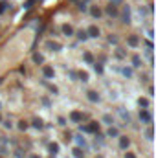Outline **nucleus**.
<instances>
[{
  "label": "nucleus",
  "mask_w": 156,
  "mask_h": 158,
  "mask_svg": "<svg viewBox=\"0 0 156 158\" xmlns=\"http://www.w3.org/2000/svg\"><path fill=\"white\" fill-rule=\"evenodd\" d=\"M87 33H88V37H94V39H97V37L101 35V30L97 28V26H90V28L87 30Z\"/></svg>",
  "instance_id": "nucleus-7"
},
{
  "label": "nucleus",
  "mask_w": 156,
  "mask_h": 158,
  "mask_svg": "<svg viewBox=\"0 0 156 158\" xmlns=\"http://www.w3.org/2000/svg\"><path fill=\"white\" fill-rule=\"evenodd\" d=\"M0 109H2V103H0Z\"/></svg>",
  "instance_id": "nucleus-40"
},
{
  "label": "nucleus",
  "mask_w": 156,
  "mask_h": 158,
  "mask_svg": "<svg viewBox=\"0 0 156 158\" xmlns=\"http://www.w3.org/2000/svg\"><path fill=\"white\" fill-rule=\"evenodd\" d=\"M88 11H90V15L94 18H101V15H103V11H101L97 6H90V9H88Z\"/></svg>",
  "instance_id": "nucleus-12"
},
{
  "label": "nucleus",
  "mask_w": 156,
  "mask_h": 158,
  "mask_svg": "<svg viewBox=\"0 0 156 158\" xmlns=\"http://www.w3.org/2000/svg\"><path fill=\"white\" fill-rule=\"evenodd\" d=\"M79 79L83 81V83H87V81H88V74H87V72H79Z\"/></svg>",
  "instance_id": "nucleus-29"
},
{
  "label": "nucleus",
  "mask_w": 156,
  "mask_h": 158,
  "mask_svg": "<svg viewBox=\"0 0 156 158\" xmlns=\"http://www.w3.org/2000/svg\"><path fill=\"white\" fill-rule=\"evenodd\" d=\"M128 144H130V142H128L127 136H119V147H121V149H127Z\"/></svg>",
  "instance_id": "nucleus-14"
},
{
  "label": "nucleus",
  "mask_w": 156,
  "mask_h": 158,
  "mask_svg": "<svg viewBox=\"0 0 156 158\" xmlns=\"http://www.w3.org/2000/svg\"><path fill=\"white\" fill-rule=\"evenodd\" d=\"M121 74L125 75V77H128V79H130L132 75H134V72H132V68H127V66H125V68H121Z\"/></svg>",
  "instance_id": "nucleus-17"
},
{
  "label": "nucleus",
  "mask_w": 156,
  "mask_h": 158,
  "mask_svg": "<svg viewBox=\"0 0 156 158\" xmlns=\"http://www.w3.org/2000/svg\"><path fill=\"white\" fill-rule=\"evenodd\" d=\"M46 48H48L50 52H61L62 46L59 44V42H55V41H48V42H46Z\"/></svg>",
  "instance_id": "nucleus-6"
},
{
  "label": "nucleus",
  "mask_w": 156,
  "mask_h": 158,
  "mask_svg": "<svg viewBox=\"0 0 156 158\" xmlns=\"http://www.w3.org/2000/svg\"><path fill=\"white\" fill-rule=\"evenodd\" d=\"M70 119H72L73 123H79V121H83V119H85V114H81V112H77V110H73V112L70 114Z\"/></svg>",
  "instance_id": "nucleus-9"
},
{
  "label": "nucleus",
  "mask_w": 156,
  "mask_h": 158,
  "mask_svg": "<svg viewBox=\"0 0 156 158\" xmlns=\"http://www.w3.org/2000/svg\"><path fill=\"white\" fill-rule=\"evenodd\" d=\"M31 125H33L35 129H42V127H44V123H42V119H41V118H35Z\"/></svg>",
  "instance_id": "nucleus-20"
},
{
  "label": "nucleus",
  "mask_w": 156,
  "mask_h": 158,
  "mask_svg": "<svg viewBox=\"0 0 156 158\" xmlns=\"http://www.w3.org/2000/svg\"><path fill=\"white\" fill-rule=\"evenodd\" d=\"M116 57H118V59H125V57H127V53H125L121 48H118V50H116Z\"/></svg>",
  "instance_id": "nucleus-24"
},
{
  "label": "nucleus",
  "mask_w": 156,
  "mask_h": 158,
  "mask_svg": "<svg viewBox=\"0 0 156 158\" xmlns=\"http://www.w3.org/2000/svg\"><path fill=\"white\" fill-rule=\"evenodd\" d=\"M140 119H142L143 123H153V116H151V112L147 109H142L140 110Z\"/></svg>",
  "instance_id": "nucleus-3"
},
{
  "label": "nucleus",
  "mask_w": 156,
  "mask_h": 158,
  "mask_svg": "<svg viewBox=\"0 0 156 158\" xmlns=\"http://www.w3.org/2000/svg\"><path fill=\"white\" fill-rule=\"evenodd\" d=\"M73 35H75V37H77V39H79L81 42H85V41L88 39V33H87V30H79V31H75Z\"/></svg>",
  "instance_id": "nucleus-13"
},
{
  "label": "nucleus",
  "mask_w": 156,
  "mask_h": 158,
  "mask_svg": "<svg viewBox=\"0 0 156 158\" xmlns=\"http://www.w3.org/2000/svg\"><path fill=\"white\" fill-rule=\"evenodd\" d=\"M4 127H6V129H11V121H4Z\"/></svg>",
  "instance_id": "nucleus-38"
},
{
  "label": "nucleus",
  "mask_w": 156,
  "mask_h": 158,
  "mask_svg": "<svg viewBox=\"0 0 156 158\" xmlns=\"http://www.w3.org/2000/svg\"><path fill=\"white\" fill-rule=\"evenodd\" d=\"M57 151H59V145H57V144H50V153H52V155H55Z\"/></svg>",
  "instance_id": "nucleus-28"
},
{
  "label": "nucleus",
  "mask_w": 156,
  "mask_h": 158,
  "mask_svg": "<svg viewBox=\"0 0 156 158\" xmlns=\"http://www.w3.org/2000/svg\"><path fill=\"white\" fill-rule=\"evenodd\" d=\"M103 121L107 123V125H110V127H112V123H114V118H112L110 114H105V116H103Z\"/></svg>",
  "instance_id": "nucleus-23"
},
{
  "label": "nucleus",
  "mask_w": 156,
  "mask_h": 158,
  "mask_svg": "<svg viewBox=\"0 0 156 158\" xmlns=\"http://www.w3.org/2000/svg\"><path fill=\"white\" fill-rule=\"evenodd\" d=\"M33 63L35 64H42L44 63V57H42L41 53H33Z\"/></svg>",
  "instance_id": "nucleus-16"
},
{
  "label": "nucleus",
  "mask_w": 156,
  "mask_h": 158,
  "mask_svg": "<svg viewBox=\"0 0 156 158\" xmlns=\"http://www.w3.org/2000/svg\"><path fill=\"white\" fill-rule=\"evenodd\" d=\"M18 129H20V130H26V129H28V123H26V121H18Z\"/></svg>",
  "instance_id": "nucleus-31"
},
{
  "label": "nucleus",
  "mask_w": 156,
  "mask_h": 158,
  "mask_svg": "<svg viewBox=\"0 0 156 158\" xmlns=\"http://www.w3.org/2000/svg\"><path fill=\"white\" fill-rule=\"evenodd\" d=\"M108 42H110V44H118V37L116 35H108V39H107Z\"/></svg>",
  "instance_id": "nucleus-30"
},
{
  "label": "nucleus",
  "mask_w": 156,
  "mask_h": 158,
  "mask_svg": "<svg viewBox=\"0 0 156 158\" xmlns=\"http://www.w3.org/2000/svg\"><path fill=\"white\" fill-rule=\"evenodd\" d=\"M142 59H140V55H134V57H132V66H134V68H142Z\"/></svg>",
  "instance_id": "nucleus-15"
},
{
  "label": "nucleus",
  "mask_w": 156,
  "mask_h": 158,
  "mask_svg": "<svg viewBox=\"0 0 156 158\" xmlns=\"http://www.w3.org/2000/svg\"><path fill=\"white\" fill-rule=\"evenodd\" d=\"M125 158H136V156L132 155V153H125Z\"/></svg>",
  "instance_id": "nucleus-39"
},
{
  "label": "nucleus",
  "mask_w": 156,
  "mask_h": 158,
  "mask_svg": "<svg viewBox=\"0 0 156 158\" xmlns=\"http://www.w3.org/2000/svg\"><path fill=\"white\" fill-rule=\"evenodd\" d=\"M42 74H44V77L52 79L53 75H55V72H53V68H52V66H48V64H42Z\"/></svg>",
  "instance_id": "nucleus-8"
},
{
  "label": "nucleus",
  "mask_w": 156,
  "mask_h": 158,
  "mask_svg": "<svg viewBox=\"0 0 156 158\" xmlns=\"http://www.w3.org/2000/svg\"><path fill=\"white\" fill-rule=\"evenodd\" d=\"M77 9H79V11H83V13H85V11H88V7H87V2H85V0L77 2Z\"/></svg>",
  "instance_id": "nucleus-22"
},
{
  "label": "nucleus",
  "mask_w": 156,
  "mask_h": 158,
  "mask_svg": "<svg viewBox=\"0 0 156 158\" xmlns=\"http://www.w3.org/2000/svg\"><path fill=\"white\" fill-rule=\"evenodd\" d=\"M147 140H153V129H151V127H149V129H147Z\"/></svg>",
  "instance_id": "nucleus-34"
},
{
  "label": "nucleus",
  "mask_w": 156,
  "mask_h": 158,
  "mask_svg": "<svg viewBox=\"0 0 156 158\" xmlns=\"http://www.w3.org/2000/svg\"><path fill=\"white\" fill-rule=\"evenodd\" d=\"M87 98H88V101H92V103H97V101H99V94H97L96 90H88V92H87Z\"/></svg>",
  "instance_id": "nucleus-10"
},
{
  "label": "nucleus",
  "mask_w": 156,
  "mask_h": 158,
  "mask_svg": "<svg viewBox=\"0 0 156 158\" xmlns=\"http://www.w3.org/2000/svg\"><path fill=\"white\" fill-rule=\"evenodd\" d=\"M83 59L87 61V63H90V64L94 63V57H92V53H90V52H87V53H85V55H83Z\"/></svg>",
  "instance_id": "nucleus-25"
},
{
  "label": "nucleus",
  "mask_w": 156,
  "mask_h": 158,
  "mask_svg": "<svg viewBox=\"0 0 156 158\" xmlns=\"http://www.w3.org/2000/svg\"><path fill=\"white\" fill-rule=\"evenodd\" d=\"M33 2H35V0H28V2L24 4V9H31V6H33Z\"/></svg>",
  "instance_id": "nucleus-33"
},
{
  "label": "nucleus",
  "mask_w": 156,
  "mask_h": 158,
  "mask_svg": "<svg viewBox=\"0 0 156 158\" xmlns=\"http://www.w3.org/2000/svg\"><path fill=\"white\" fill-rule=\"evenodd\" d=\"M138 105L142 107V109H149V99H145V98H140V99H138Z\"/></svg>",
  "instance_id": "nucleus-19"
},
{
  "label": "nucleus",
  "mask_w": 156,
  "mask_h": 158,
  "mask_svg": "<svg viewBox=\"0 0 156 158\" xmlns=\"http://www.w3.org/2000/svg\"><path fill=\"white\" fill-rule=\"evenodd\" d=\"M6 9H7V2L6 0H0V15H2Z\"/></svg>",
  "instance_id": "nucleus-27"
},
{
  "label": "nucleus",
  "mask_w": 156,
  "mask_h": 158,
  "mask_svg": "<svg viewBox=\"0 0 156 158\" xmlns=\"http://www.w3.org/2000/svg\"><path fill=\"white\" fill-rule=\"evenodd\" d=\"M31 158H37V156H31Z\"/></svg>",
  "instance_id": "nucleus-42"
},
{
  "label": "nucleus",
  "mask_w": 156,
  "mask_h": 158,
  "mask_svg": "<svg viewBox=\"0 0 156 158\" xmlns=\"http://www.w3.org/2000/svg\"><path fill=\"white\" fill-rule=\"evenodd\" d=\"M105 13H107L108 17H112V18H118V17H119V9H118V6H112V4H108V6L105 7Z\"/></svg>",
  "instance_id": "nucleus-2"
},
{
  "label": "nucleus",
  "mask_w": 156,
  "mask_h": 158,
  "mask_svg": "<svg viewBox=\"0 0 156 158\" xmlns=\"http://www.w3.org/2000/svg\"><path fill=\"white\" fill-rule=\"evenodd\" d=\"M110 4H112V6H121L123 0H110Z\"/></svg>",
  "instance_id": "nucleus-35"
},
{
  "label": "nucleus",
  "mask_w": 156,
  "mask_h": 158,
  "mask_svg": "<svg viewBox=\"0 0 156 158\" xmlns=\"http://www.w3.org/2000/svg\"><path fill=\"white\" fill-rule=\"evenodd\" d=\"M0 121H2V116H0Z\"/></svg>",
  "instance_id": "nucleus-41"
},
{
  "label": "nucleus",
  "mask_w": 156,
  "mask_h": 158,
  "mask_svg": "<svg viewBox=\"0 0 156 158\" xmlns=\"http://www.w3.org/2000/svg\"><path fill=\"white\" fill-rule=\"evenodd\" d=\"M73 156H75V158H85L83 149H81V147H75V149H73Z\"/></svg>",
  "instance_id": "nucleus-21"
},
{
  "label": "nucleus",
  "mask_w": 156,
  "mask_h": 158,
  "mask_svg": "<svg viewBox=\"0 0 156 158\" xmlns=\"http://www.w3.org/2000/svg\"><path fill=\"white\" fill-rule=\"evenodd\" d=\"M77 138V144H79V145H85V138L83 136H75Z\"/></svg>",
  "instance_id": "nucleus-36"
},
{
  "label": "nucleus",
  "mask_w": 156,
  "mask_h": 158,
  "mask_svg": "<svg viewBox=\"0 0 156 158\" xmlns=\"http://www.w3.org/2000/svg\"><path fill=\"white\" fill-rule=\"evenodd\" d=\"M127 44L132 46V48H136V46L140 44V37H138V35H130V37H127Z\"/></svg>",
  "instance_id": "nucleus-11"
},
{
  "label": "nucleus",
  "mask_w": 156,
  "mask_h": 158,
  "mask_svg": "<svg viewBox=\"0 0 156 158\" xmlns=\"http://www.w3.org/2000/svg\"><path fill=\"white\" fill-rule=\"evenodd\" d=\"M46 85H48V83H46ZM48 88H50V92H53V94H57V92H59V88L53 87V85H48Z\"/></svg>",
  "instance_id": "nucleus-32"
},
{
  "label": "nucleus",
  "mask_w": 156,
  "mask_h": 158,
  "mask_svg": "<svg viewBox=\"0 0 156 158\" xmlns=\"http://www.w3.org/2000/svg\"><path fill=\"white\" fill-rule=\"evenodd\" d=\"M123 9H121V15H119V18H121L123 24H130V7L125 6V4H121Z\"/></svg>",
  "instance_id": "nucleus-1"
},
{
  "label": "nucleus",
  "mask_w": 156,
  "mask_h": 158,
  "mask_svg": "<svg viewBox=\"0 0 156 158\" xmlns=\"http://www.w3.org/2000/svg\"><path fill=\"white\" fill-rule=\"evenodd\" d=\"M57 121H59V125H66V119H64V118H62V116H61L59 119H57Z\"/></svg>",
  "instance_id": "nucleus-37"
},
{
  "label": "nucleus",
  "mask_w": 156,
  "mask_h": 158,
  "mask_svg": "<svg viewBox=\"0 0 156 158\" xmlns=\"http://www.w3.org/2000/svg\"><path fill=\"white\" fill-rule=\"evenodd\" d=\"M118 134H119V132H118V129H116V127H110V129L107 130V136H108V138H116Z\"/></svg>",
  "instance_id": "nucleus-18"
},
{
  "label": "nucleus",
  "mask_w": 156,
  "mask_h": 158,
  "mask_svg": "<svg viewBox=\"0 0 156 158\" xmlns=\"http://www.w3.org/2000/svg\"><path fill=\"white\" fill-rule=\"evenodd\" d=\"M61 31H62V35H64V37H73L75 30H73L70 24H62V26H61Z\"/></svg>",
  "instance_id": "nucleus-5"
},
{
  "label": "nucleus",
  "mask_w": 156,
  "mask_h": 158,
  "mask_svg": "<svg viewBox=\"0 0 156 158\" xmlns=\"http://www.w3.org/2000/svg\"><path fill=\"white\" fill-rule=\"evenodd\" d=\"M81 130H87V132H99V123L97 121H90V125H87V127H81Z\"/></svg>",
  "instance_id": "nucleus-4"
},
{
  "label": "nucleus",
  "mask_w": 156,
  "mask_h": 158,
  "mask_svg": "<svg viewBox=\"0 0 156 158\" xmlns=\"http://www.w3.org/2000/svg\"><path fill=\"white\" fill-rule=\"evenodd\" d=\"M94 64V70L97 72V74H103V66H101V63H92Z\"/></svg>",
  "instance_id": "nucleus-26"
}]
</instances>
